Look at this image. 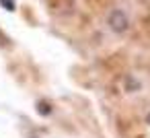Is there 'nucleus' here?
<instances>
[{
	"label": "nucleus",
	"instance_id": "obj_1",
	"mask_svg": "<svg viewBox=\"0 0 150 138\" xmlns=\"http://www.w3.org/2000/svg\"><path fill=\"white\" fill-rule=\"evenodd\" d=\"M107 21H109V27H111L115 33H123V31H127L129 21H127V17H125V13H123V11H119V9L111 11Z\"/></svg>",
	"mask_w": 150,
	"mask_h": 138
},
{
	"label": "nucleus",
	"instance_id": "obj_2",
	"mask_svg": "<svg viewBox=\"0 0 150 138\" xmlns=\"http://www.w3.org/2000/svg\"><path fill=\"white\" fill-rule=\"evenodd\" d=\"M2 4L8 6V11H13V2H11V0H2Z\"/></svg>",
	"mask_w": 150,
	"mask_h": 138
}]
</instances>
